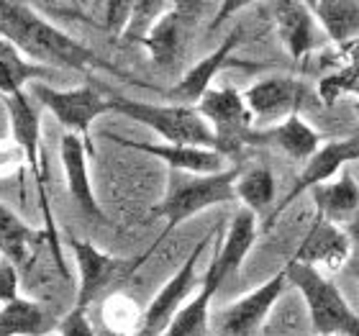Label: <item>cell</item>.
<instances>
[{"mask_svg": "<svg viewBox=\"0 0 359 336\" xmlns=\"http://www.w3.org/2000/svg\"><path fill=\"white\" fill-rule=\"evenodd\" d=\"M113 111L123 113L131 121L149 126L154 134L162 136L165 144H185V147H203V149H216V136L208 121L203 119L195 105H157L144 103V100H128V98L113 95Z\"/></svg>", "mask_w": 359, "mask_h": 336, "instance_id": "obj_4", "label": "cell"}, {"mask_svg": "<svg viewBox=\"0 0 359 336\" xmlns=\"http://www.w3.org/2000/svg\"><path fill=\"white\" fill-rule=\"evenodd\" d=\"M60 336H97L85 311H69L60 323Z\"/></svg>", "mask_w": 359, "mask_h": 336, "instance_id": "obj_30", "label": "cell"}, {"mask_svg": "<svg viewBox=\"0 0 359 336\" xmlns=\"http://www.w3.org/2000/svg\"><path fill=\"white\" fill-rule=\"evenodd\" d=\"M241 39H244V31L233 29L231 34H229V36L208 54V57H203L201 62H195L193 67L187 69L185 75L180 77L172 88L167 90L165 95L172 98L175 103H180V105L201 103V98L210 90V85H213L218 72L236 62L233 60V52H236V46L241 44Z\"/></svg>", "mask_w": 359, "mask_h": 336, "instance_id": "obj_16", "label": "cell"}, {"mask_svg": "<svg viewBox=\"0 0 359 336\" xmlns=\"http://www.w3.org/2000/svg\"><path fill=\"white\" fill-rule=\"evenodd\" d=\"M285 272H287L290 285H295L306 300L311 326L316 334L359 336V316L354 314L352 306L346 303V298L331 280H326L316 267L298 264V262H287Z\"/></svg>", "mask_w": 359, "mask_h": 336, "instance_id": "obj_5", "label": "cell"}, {"mask_svg": "<svg viewBox=\"0 0 359 336\" xmlns=\"http://www.w3.org/2000/svg\"><path fill=\"white\" fill-rule=\"evenodd\" d=\"M90 154H93V147L85 142L83 136L62 134L60 159H62V167H65L69 195H72V201L77 203V208L83 210L85 216L105 221V213L100 208V203H97L95 190H93V180H90V167H88Z\"/></svg>", "mask_w": 359, "mask_h": 336, "instance_id": "obj_17", "label": "cell"}, {"mask_svg": "<svg viewBox=\"0 0 359 336\" xmlns=\"http://www.w3.org/2000/svg\"><path fill=\"white\" fill-rule=\"evenodd\" d=\"M257 239V216L252 210L239 208L236 216L231 218V224L226 229V236L221 241V249L210 262L208 272L203 277V285H208L218 293V288L229 280L231 275L239 272V267L244 264L247 254L252 252V244Z\"/></svg>", "mask_w": 359, "mask_h": 336, "instance_id": "obj_15", "label": "cell"}, {"mask_svg": "<svg viewBox=\"0 0 359 336\" xmlns=\"http://www.w3.org/2000/svg\"><path fill=\"white\" fill-rule=\"evenodd\" d=\"M349 252H352V241H349L344 229H339L337 224H331L326 218L316 216L290 262L308 264V267L326 264L329 269H339L349 260Z\"/></svg>", "mask_w": 359, "mask_h": 336, "instance_id": "obj_18", "label": "cell"}, {"mask_svg": "<svg viewBox=\"0 0 359 336\" xmlns=\"http://www.w3.org/2000/svg\"><path fill=\"white\" fill-rule=\"evenodd\" d=\"M72 254H75V264L77 272H80V280H77V295H75V311H85L93 306V300L100 295V293L108 288V285L116 280V277L123 272L126 262L113 257V254H105L93 244V241L85 239H72L69 241Z\"/></svg>", "mask_w": 359, "mask_h": 336, "instance_id": "obj_13", "label": "cell"}, {"mask_svg": "<svg viewBox=\"0 0 359 336\" xmlns=\"http://www.w3.org/2000/svg\"><path fill=\"white\" fill-rule=\"evenodd\" d=\"M316 23L337 46L359 36V3L352 0H316L308 3Z\"/></svg>", "mask_w": 359, "mask_h": 336, "instance_id": "obj_22", "label": "cell"}, {"mask_svg": "<svg viewBox=\"0 0 359 336\" xmlns=\"http://www.w3.org/2000/svg\"><path fill=\"white\" fill-rule=\"evenodd\" d=\"M131 11H134V3L128 0H111V3H103V29L116 39H123L128 29V21H131Z\"/></svg>", "mask_w": 359, "mask_h": 336, "instance_id": "obj_29", "label": "cell"}, {"mask_svg": "<svg viewBox=\"0 0 359 336\" xmlns=\"http://www.w3.org/2000/svg\"><path fill=\"white\" fill-rule=\"evenodd\" d=\"M321 142L323 136L300 113L255 134V144H269V147L280 149L295 162H308L323 147Z\"/></svg>", "mask_w": 359, "mask_h": 336, "instance_id": "obj_19", "label": "cell"}, {"mask_svg": "<svg viewBox=\"0 0 359 336\" xmlns=\"http://www.w3.org/2000/svg\"><path fill=\"white\" fill-rule=\"evenodd\" d=\"M357 159H359V134L349 136V139L326 142L321 149L316 152L313 157L308 159L306 167H303V172H300L298 177H295V182H292V187L285 193L283 201L277 203L275 210L269 213L264 229H272V224L283 216L285 210L290 208L292 203H295V198H300L303 193H311L313 187L331 182L334 175H339V172L344 170L349 162H357Z\"/></svg>", "mask_w": 359, "mask_h": 336, "instance_id": "obj_10", "label": "cell"}, {"mask_svg": "<svg viewBox=\"0 0 359 336\" xmlns=\"http://www.w3.org/2000/svg\"><path fill=\"white\" fill-rule=\"evenodd\" d=\"M357 85H359V65H344V67H337L334 72L321 77L316 93L323 100V105H334L341 95L357 90Z\"/></svg>", "mask_w": 359, "mask_h": 336, "instance_id": "obj_28", "label": "cell"}, {"mask_svg": "<svg viewBox=\"0 0 359 336\" xmlns=\"http://www.w3.org/2000/svg\"><path fill=\"white\" fill-rule=\"evenodd\" d=\"M205 3H172L144 41L151 62L162 69H175L193 41Z\"/></svg>", "mask_w": 359, "mask_h": 336, "instance_id": "obj_9", "label": "cell"}, {"mask_svg": "<svg viewBox=\"0 0 359 336\" xmlns=\"http://www.w3.org/2000/svg\"><path fill=\"white\" fill-rule=\"evenodd\" d=\"M97 336H131V334H126V331H116V329H111V326H100V329H97Z\"/></svg>", "mask_w": 359, "mask_h": 336, "instance_id": "obj_35", "label": "cell"}, {"mask_svg": "<svg viewBox=\"0 0 359 336\" xmlns=\"http://www.w3.org/2000/svg\"><path fill=\"white\" fill-rule=\"evenodd\" d=\"M44 336H60V334H44Z\"/></svg>", "mask_w": 359, "mask_h": 336, "instance_id": "obj_37", "label": "cell"}, {"mask_svg": "<svg viewBox=\"0 0 359 336\" xmlns=\"http://www.w3.org/2000/svg\"><path fill=\"white\" fill-rule=\"evenodd\" d=\"M8 119H11V131H13V144L21 149L23 162L31 167V177L36 185V201L41 218H44V239L54 254V262L60 267L62 275H67L65 269V257H62L60 236H57V226H54V213L49 206V170H46L44 159V147H41V121H39V111L34 105V98L29 95V90L15 93V95L6 98Z\"/></svg>", "mask_w": 359, "mask_h": 336, "instance_id": "obj_3", "label": "cell"}, {"mask_svg": "<svg viewBox=\"0 0 359 336\" xmlns=\"http://www.w3.org/2000/svg\"><path fill=\"white\" fill-rule=\"evenodd\" d=\"M290 288L287 272L280 269L267 283H262L257 290L247 293L244 298L226 308L216 318V336H257L259 326L264 323L267 314L272 311L277 300L283 298L285 290Z\"/></svg>", "mask_w": 359, "mask_h": 336, "instance_id": "obj_11", "label": "cell"}, {"mask_svg": "<svg viewBox=\"0 0 359 336\" xmlns=\"http://www.w3.org/2000/svg\"><path fill=\"white\" fill-rule=\"evenodd\" d=\"M21 159H23V154L15 144L13 147H11V144H0V177H8Z\"/></svg>", "mask_w": 359, "mask_h": 336, "instance_id": "obj_32", "label": "cell"}, {"mask_svg": "<svg viewBox=\"0 0 359 336\" xmlns=\"http://www.w3.org/2000/svg\"><path fill=\"white\" fill-rule=\"evenodd\" d=\"M18 300V272L13 262L0 264V308Z\"/></svg>", "mask_w": 359, "mask_h": 336, "instance_id": "obj_31", "label": "cell"}, {"mask_svg": "<svg viewBox=\"0 0 359 336\" xmlns=\"http://www.w3.org/2000/svg\"><path fill=\"white\" fill-rule=\"evenodd\" d=\"M213 236H216V234L210 231L195 244V249L187 254V260L180 264L177 272L162 285V290L151 298L149 306L144 308L139 329H136V336H162L167 329H170V323H172L175 316L182 311L185 300L190 298V293H193L195 285H198L195 269H198V262H201L203 252H205L208 244L213 241Z\"/></svg>", "mask_w": 359, "mask_h": 336, "instance_id": "obj_8", "label": "cell"}, {"mask_svg": "<svg viewBox=\"0 0 359 336\" xmlns=\"http://www.w3.org/2000/svg\"><path fill=\"white\" fill-rule=\"evenodd\" d=\"M249 113L255 116V123H269L275 126L277 121H285L300 113L303 103L308 100V90L303 80L295 77H267L259 80L252 88L244 90Z\"/></svg>", "mask_w": 359, "mask_h": 336, "instance_id": "obj_12", "label": "cell"}, {"mask_svg": "<svg viewBox=\"0 0 359 336\" xmlns=\"http://www.w3.org/2000/svg\"><path fill=\"white\" fill-rule=\"evenodd\" d=\"M39 239L44 236H39L29 224H23L13 210L0 203V254H6L8 262L13 264L26 262Z\"/></svg>", "mask_w": 359, "mask_h": 336, "instance_id": "obj_25", "label": "cell"}, {"mask_svg": "<svg viewBox=\"0 0 359 336\" xmlns=\"http://www.w3.org/2000/svg\"><path fill=\"white\" fill-rule=\"evenodd\" d=\"M195 108L213 128L218 152L224 157L255 144V116L249 113L244 93H236L233 88H210Z\"/></svg>", "mask_w": 359, "mask_h": 336, "instance_id": "obj_6", "label": "cell"}, {"mask_svg": "<svg viewBox=\"0 0 359 336\" xmlns=\"http://www.w3.org/2000/svg\"><path fill=\"white\" fill-rule=\"evenodd\" d=\"M170 6L172 3H165V0H136L128 29L123 34V41H128V44H144L149 39L151 29L159 23V18L170 11Z\"/></svg>", "mask_w": 359, "mask_h": 336, "instance_id": "obj_27", "label": "cell"}, {"mask_svg": "<svg viewBox=\"0 0 359 336\" xmlns=\"http://www.w3.org/2000/svg\"><path fill=\"white\" fill-rule=\"evenodd\" d=\"M275 23L277 36L295 62H303L316 49V18L308 3H275Z\"/></svg>", "mask_w": 359, "mask_h": 336, "instance_id": "obj_20", "label": "cell"}, {"mask_svg": "<svg viewBox=\"0 0 359 336\" xmlns=\"http://www.w3.org/2000/svg\"><path fill=\"white\" fill-rule=\"evenodd\" d=\"M29 95L44 105L54 119L60 121L65 134L83 136L90 144V126L95 123L103 113L113 111L111 98H103L95 88L80 85L72 90H57L46 83H31ZM93 147V144H90Z\"/></svg>", "mask_w": 359, "mask_h": 336, "instance_id": "obj_7", "label": "cell"}, {"mask_svg": "<svg viewBox=\"0 0 359 336\" xmlns=\"http://www.w3.org/2000/svg\"><path fill=\"white\" fill-rule=\"evenodd\" d=\"M311 198H313L316 210L321 218L331 224H346L354 210L359 208V185L354 182L352 172L341 170L337 180L313 187Z\"/></svg>", "mask_w": 359, "mask_h": 336, "instance_id": "obj_21", "label": "cell"}, {"mask_svg": "<svg viewBox=\"0 0 359 336\" xmlns=\"http://www.w3.org/2000/svg\"><path fill=\"white\" fill-rule=\"evenodd\" d=\"M236 201L252 213H262L275 203V175L267 167H255L236 180Z\"/></svg>", "mask_w": 359, "mask_h": 336, "instance_id": "obj_26", "label": "cell"}, {"mask_svg": "<svg viewBox=\"0 0 359 336\" xmlns=\"http://www.w3.org/2000/svg\"><path fill=\"white\" fill-rule=\"evenodd\" d=\"M52 329V318L41 303L18 298L0 308V336H44Z\"/></svg>", "mask_w": 359, "mask_h": 336, "instance_id": "obj_24", "label": "cell"}, {"mask_svg": "<svg viewBox=\"0 0 359 336\" xmlns=\"http://www.w3.org/2000/svg\"><path fill=\"white\" fill-rule=\"evenodd\" d=\"M239 175L241 172L233 170V167L218 172V175L167 172V190L162 195V201L151 208V216L167 221L157 244H162L167 234L175 231L187 218L198 216V213L213 208V206H226V203L236 201V180H239Z\"/></svg>", "mask_w": 359, "mask_h": 336, "instance_id": "obj_2", "label": "cell"}, {"mask_svg": "<svg viewBox=\"0 0 359 336\" xmlns=\"http://www.w3.org/2000/svg\"><path fill=\"white\" fill-rule=\"evenodd\" d=\"M241 8H247V3H224V6H221V13L216 15V21L210 23V31L218 29V26L229 18V13H233V11H241Z\"/></svg>", "mask_w": 359, "mask_h": 336, "instance_id": "obj_33", "label": "cell"}, {"mask_svg": "<svg viewBox=\"0 0 359 336\" xmlns=\"http://www.w3.org/2000/svg\"><path fill=\"white\" fill-rule=\"evenodd\" d=\"M344 231L346 236H349V241H352L354 247H359V208L352 213V218L344 224Z\"/></svg>", "mask_w": 359, "mask_h": 336, "instance_id": "obj_34", "label": "cell"}, {"mask_svg": "<svg viewBox=\"0 0 359 336\" xmlns=\"http://www.w3.org/2000/svg\"><path fill=\"white\" fill-rule=\"evenodd\" d=\"M0 39H6L26 60L36 62L41 67H65L77 72L100 69V72L128 77L123 69L57 29L44 15H39L36 6H29V3H11V0L0 3Z\"/></svg>", "mask_w": 359, "mask_h": 336, "instance_id": "obj_1", "label": "cell"}, {"mask_svg": "<svg viewBox=\"0 0 359 336\" xmlns=\"http://www.w3.org/2000/svg\"><path fill=\"white\" fill-rule=\"evenodd\" d=\"M108 139L126 149L144 152L165 162L170 172H187V175H218L229 170L226 157L216 149H203V147H185V144H165V142H134L126 136L108 134Z\"/></svg>", "mask_w": 359, "mask_h": 336, "instance_id": "obj_14", "label": "cell"}, {"mask_svg": "<svg viewBox=\"0 0 359 336\" xmlns=\"http://www.w3.org/2000/svg\"><path fill=\"white\" fill-rule=\"evenodd\" d=\"M354 111H357V113H359V103H357V105H354Z\"/></svg>", "mask_w": 359, "mask_h": 336, "instance_id": "obj_36", "label": "cell"}, {"mask_svg": "<svg viewBox=\"0 0 359 336\" xmlns=\"http://www.w3.org/2000/svg\"><path fill=\"white\" fill-rule=\"evenodd\" d=\"M46 75H52V69L26 60L13 44L0 39V98L3 100L15 93H23L31 83H39Z\"/></svg>", "mask_w": 359, "mask_h": 336, "instance_id": "obj_23", "label": "cell"}]
</instances>
